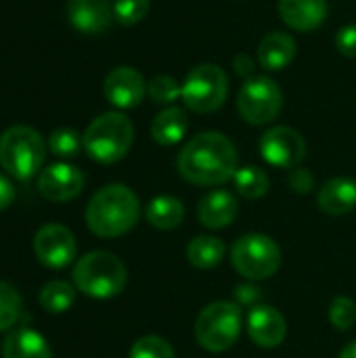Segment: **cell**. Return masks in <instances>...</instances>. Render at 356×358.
<instances>
[{
	"label": "cell",
	"instance_id": "cell-1",
	"mask_svg": "<svg viewBox=\"0 0 356 358\" xmlns=\"http://www.w3.org/2000/svg\"><path fill=\"white\" fill-rule=\"evenodd\" d=\"M237 149L220 132H201L187 141L176 157L178 174L191 185L218 187L233 180L237 168Z\"/></svg>",
	"mask_w": 356,
	"mask_h": 358
},
{
	"label": "cell",
	"instance_id": "cell-2",
	"mask_svg": "<svg viewBox=\"0 0 356 358\" xmlns=\"http://www.w3.org/2000/svg\"><path fill=\"white\" fill-rule=\"evenodd\" d=\"M141 216V203L132 189L113 182L99 189L86 208L88 229L103 239L122 237L134 229Z\"/></svg>",
	"mask_w": 356,
	"mask_h": 358
},
{
	"label": "cell",
	"instance_id": "cell-3",
	"mask_svg": "<svg viewBox=\"0 0 356 358\" xmlns=\"http://www.w3.org/2000/svg\"><path fill=\"white\" fill-rule=\"evenodd\" d=\"M73 285L88 298L109 300L124 292L128 271L124 262L111 252H90L73 266Z\"/></svg>",
	"mask_w": 356,
	"mask_h": 358
},
{
	"label": "cell",
	"instance_id": "cell-4",
	"mask_svg": "<svg viewBox=\"0 0 356 358\" xmlns=\"http://www.w3.org/2000/svg\"><path fill=\"white\" fill-rule=\"evenodd\" d=\"M84 151L99 164H115L126 157L134 143V126L128 115L107 111L94 117L82 134Z\"/></svg>",
	"mask_w": 356,
	"mask_h": 358
},
{
	"label": "cell",
	"instance_id": "cell-5",
	"mask_svg": "<svg viewBox=\"0 0 356 358\" xmlns=\"http://www.w3.org/2000/svg\"><path fill=\"white\" fill-rule=\"evenodd\" d=\"M46 157L42 136L29 126H10L0 136V166L17 180H29Z\"/></svg>",
	"mask_w": 356,
	"mask_h": 358
},
{
	"label": "cell",
	"instance_id": "cell-6",
	"mask_svg": "<svg viewBox=\"0 0 356 358\" xmlns=\"http://www.w3.org/2000/svg\"><path fill=\"white\" fill-rule=\"evenodd\" d=\"M243 325L237 302L218 300L208 304L195 321V340L208 352H227L239 340Z\"/></svg>",
	"mask_w": 356,
	"mask_h": 358
},
{
	"label": "cell",
	"instance_id": "cell-7",
	"mask_svg": "<svg viewBox=\"0 0 356 358\" xmlns=\"http://www.w3.org/2000/svg\"><path fill=\"white\" fill-rule=\"evenodd\" d=\"M229 258H231L233 268L250 281L269 279L277 275L281 266L279 245L275 243V239L262 233H248L239 237L231 245Z\"/></svg>",
	"mask_w": 356,
	"mask_h": 358
},
{
	"label": "cell",
	"instance_id": "cell-8",
	"mask_svg": "<svg viewBox=\"0 0 356 358\" xmlns=\"http://www.w3.org/2000/svg\"><path fill=\"white\" fill-rule=\"evenodd\" d=\"M227 94L229 78L222 67L214 63H199L187 73L180 99L193 113H212L225 105Z\"/></svg>",
	"mask_w": 356,
	"mask_h": 358
},
{
	"label": "cell",
	"instance_id": "cell-9",
	"mask_svg": "<svg viewBox=\"0 0 356 358\" xmlns=\"http://www.w3.org/2000/svg\"><path fill=\"white\" fill-rule=\"evenodd\" d=\"M283 107V92L279 84L266 76L250 78L237 94V111L243 122L252 126H266L275 122Z\"/></svg>",
	"mask_w": 356,
	"mask_h": 358
},
{
	"label": "cell",
	"instance_id": "cell-10",
	"mask_svg": "<svg viewBox=\"0 0 356 358\" xmlns=\"http://www.w3.org/2000/svg\"><path fill=\"white\" fill-rule=\"evenodd\" d=\"M260 153L266 164L294 170L306 157V141L298 130L290 126H275L262 134Z\"/></svg>",
	"mask_w": 356,
	"mask_h": 358
},
{
	"label": "cell",
	"instance_id": "cell-11",
	"mask_svg": "<svg viewBox=\"0 0 356 358\" xmlns=\"http://www.w3.org/2000/svg\"><path fill=\"white\" fill-rule=\"evenodd\" d=\"M78 252L73 233L57 222L44 224L34 237V254L48 268H65Z\"/></svg>",
	"mask_w": 356,
	"mask_h": 358
},
{
	"label": "cell",
	"instance_id": "cell-12",
	"mask_svg": "<svg viewBox=\"0 0 356 358\" xmlns=\"http://www.w3.org/2000/svg\"><path fill=\"white\" fill-rule=\"evenodd\" d=\"M105 99L118 109H134L147 94V82L141 71L128 65L111 69L103 82Z\"/></svg>",
	"mask_w": 356,
	"mask_h": 358
},
{
	"label": "cell",
	"instance_id": "cell-13",
	"mask_svg": "<svg viewBox=\"0 0 356 358\" xmlns=\"http://www.w3.org/2000/svg\"><path fill=\"white\" fill-rule=\"evenodd\" d=\"M84 189V174L71 164H52L38 176V191L48 201H69Z\"/></svg>",
	"mask_w": 356,
	"mask_h": 358
},
{
	"label": "cell",
	"instance_id": "cell-14",
	"mask_svg": "<svg viewBox=\"0 0 356 358\" xmlns=\"http://www.w3.org/2000/svg\"><path fill=\"white\" fill-rule=\"evenodd\" d=\"M248 336L260 348H277L285 342L287 336V321L285 317L266 304L252 306L245 319Z\"/></svg>",
	"mask_w": 356,
	"mask_h": 358
},
{
	"label": "cell",
	"instance_id": "cell-15",
	"mask_svg": "<svg viewBox=\"0 0 356 358\" xmlns=\"http://www.w3.org/2000/svg\"><path fill=\"white\" fill-rule=\"evenodd\" d=\"M67 17L73 29L88 36L107 31L115 19L109 0H67Z\"/></svg>",
	"mask_w": 356,
	"mask_h": 358
},
{
	"label": "cell",
	"instance_id": "cell-16",
	"mask_svg": "<svg viewBox=\"0 0 356 358\" xmlns=\"http://www.w3.org/2000/svg\"><path fill=\"white\" fill-rule=\"evenodd\" d=\"M237 212H239L237 197L225 189H216V191L206 193L197 203L199 222L212 231L229 227L237 218Z\"/></svg>",
	"mask_w": 356,
	"mask_h": 358
},
{
	"label": "cell",
	"instance_id": "cell-17",
	"mask_svg": "<svg viewBox=\"0 0 356 358\" xmlns=\"http://www.w3.org/2000/svg\"><path fill=\"white\" fill-rule=\"evenodd\" d=\"M279 15L296 31H315L327 17L325 0H279Z\"/></svg>",
	"mask_w": 356,
	"mask_h": 358
},
{
	"label": "cell",
	"instance_id": "cell-18",
	"mask_svg": "<svg viewBox=\"0 0 356 358\" xmlns=\"http://www.w3.org/2000/svg\"><path fill=\"white\" fill-rule=\"evenodd\" d=\"M317 206L329 216H344L356 208V180L348 176L329 178L317 193Z\"/></svg>",
	"mask_w": 356,
	"mask_h": 358
},
{
	"label": "cell",
	"instance_id": "cell-19",
	"mask_svg": "<svg viewBox=\"0 0 356 358\" xmlns=\"http://www.w3.org/2000/svg\"><path fill=\"white\" fill-rule=\"evenodd\" d=\"M296 57V40L285 31H271L258 44V63L266 71L287 67Z\"/></svg>",
	"mask_w": 356,
	"mask_h": 358
},
{
	"label": "cell",
	"instance_id": "cell-20",
	"mask_svg": "<svg viewBox=\"0 0 356 358\" xmlns=\"http://www.w3.org/2000/svg\"><path fill=\"white\" fill-rule=\"evenodd\" d=\"M2 358H52L44 336L29 327L10 329L2 344Z\"/></svg>",
	"mask_w": 356,
	"mask_h": 358
},
{
	"label": "cell",
	"instance_id": "cell-21",
	"mask_svg": "<svg viewBox=\"0 0 356 358\" xmlns=\"http://www.w3.org/2000/svg\"><path fill=\"white\" fill-rule=\"evenodd\" d=\"M189 128L187 111L180 107H166L151 122V138L162 147L178 145Z\"/></svg>",
	"mask_w": 356,
	"mask_h": 358
},
{
	"label": "cell",
	"instance_id": "cell-22",
	"mask_svg": "<svg viewBox=\"0 0 356 358\" xmlns=\"http://www.w3.org/2000/svg\"><path fill=\"white\" fill-rule=\"evenodd\" d=\"M145 218L153 229L174 231L185 220V206L174 195H157L145 208Z\"/></svg>",
	"mask_w": 356,
	"mask_h": 358
},
{
	"label": "cell",
	"instance_id": "cell-23",
	"mask_svg": "<svg viewBox=\"0 0 356 358\" xmlns=\"http://www.w3.org/2000/svg\"><path fill=\"white\" fill-rule=\"evenodd\" d=\"M185 254H187V260H189L191 266L201 268V271H208V268L218 266L225 260L227 248L214 235H199V237H195V239L189 241Z\"/></svg>",
	"mask_w": 356,
	"mask_h": 358
},
{
	"label": "cell",
	"instance_id": "cell-24",
	"mask_svg": "<svg viewBox=\"0 0 356 358\" xmlns=\"http://www.w3.org/2000/svg\"><path fill=\"white\" fill-rule=\"evenodd\" d=\"M233 182H235L237 195H241L245 199H260L271 189L269 174L262 168H258V166H243V168H239L235 172V176H233Z\"/></svg>",
	"mask_w": 356,
	"mask_h": 358
},
{
	"label": "cell",
	"instance_id": "cell-25",
	"mask_svg": "<svg viewBox=\"0 0 356 358\" xmlns=\"http://www.w3.org/2000/svg\"><path fill=\"white\" fill-rule=\"evenodd\" d=\"M38 302L46 313H65L76 302V287L67 281H50L40 289Z\"/></svg>",
	"mask_w": 356,
	"mask_h": 358
},
{
	"label": "cell",
	"instance_id": "cell-26",
	"mask_svg": "<svg viewBox=\"0 0 356 358\" xmlns=\"http://www.w3.org/2000/svg\"><path fill=\"white\" fill-rule=\"evenodd\" d=\"M21 296L17 289L4 281H0V331H8L21 319Z\"/></svg>",
	"mask_w": 356,
	"mask_h": 358
},
{
	"label": "cell",
	"instance_id": "cell-27",
	"mask_svg": "<svg viewBox=\"0 0 356 358\" xmlns=\"http://www.w3.org/2000/svg\"><path fill=\"white\" fill-rule=\"evenodd\" d=\"M82 147V136L71 128H57L48 136V149L57 157H76Z\"/></svg>",
	"mask_w": 356,
	"mask_h": 358
},
{
	"label": "cell",
	"instance_id": "cell-28",
	"mask_svg": "<svg viewBox=\"0 0 356 358\" xmlns=\"http://www.w3.org/2000/svg\"><path fill=\"white\" fill-rule=\"evenodd\" d=\"M128 358H176V355L170 342H166L164 338L143 336L132 344Z\"/></svg>",
	"mask_w": 356,
	"mask_h": 358
},
{
	"label": "cell",
	"instance_id": "cell-29",
	"mask_svg": "<svg viewBox=\"0 0 356 358\" xmlns=\"http://www.w3.org/2000/svg\"><path fill=\"white\" fill-rule=\"evenodd\" d=\"M180 92H183V86H178V82L166 73H159L147 82V94L151 96L153 103H159V105L174 103L180 96Z\"/></svg>",
	"mask_w": 356,
	"mask_h": 358
},
{
	"label": "cell",
	"instance_id": "cell-30",
	"mask_svg": "<svg viewBox=\"0 0 356 358\" xmlns=\"http://www.w3.org/2000/svg\"><path fill=\"white\" fill-rule=\"evenodd\" d=\"M151 0H113V17L122 25H136L147 17Z\"/></svg>",
	"mask_w": 356,
	"mask_h": 358
},
{
	"label": "cell",
	"instance_id": "cell-31",
	"mask_svg": "<svg viewBox=\"0 0 356 358\" xmlns=\"http://www.w3.org/2000/svg\"><path fill=\"white\" fill-rule=\"evenodd\" d=\"M329 321L336 329L340 331H348L356 323V302L346 298V296H338L332 300L329 304Z\"/></svg>",
	"mask_w": 356,
	"mask_h": 358
},
{
	"label": "cell",
	"instance_id": "cell-32",
	"mask_svg": "<svg viewBox=\"0 0 356 358\" xmlns=\"http://www.w3.org/2000/svg\"><path fill=\"white\" fill-rule=\"evenodd\" d=\"M290 187L298 195H308L315 189V176H313V172L306 170V168H300V166L294 168L292 174H290Z\"/></svg>",
	"mask_w": 356,
	"mask_h": 358
},
{
	"label": "cell",
	"instance_id": "cell-33",
	"mask_svg": "<svg viewBox=\"0 0 356 358\" xmlns=\"http://www.w3.org/2000/svg\"><path fill=\"white\" fill-rule=\"evenodd\" d=\"M336 48L348 57V59H356V25H344L338 36H336Z\"/></svg>",
	"mask_w": 356,
	"mask_h": 358
},
{
	"label": "cell",
	"instance_id": "cell-34",
	"mask_svg": "<svg viewBox=\"0 0 356 358\" xmlns=\"http://www.w3.org/2000/svg\"><path fill=\"white\" fill-rule=\"evenodd\" d=\"M233 296L239 306H258L262 300V289L254 283H241L233 289Z\"/></svg>",
	"mask_w": 356,
	"mask_h": 358
},
{
	"label": "cell",
	"instance_id": "cell-35",
	"mask_svg": "<svg viewBox=\"0 0 356 358\" xmlns=\"http://www.w3.org/2000/svg\"><path fill=\"white\" fill-rule=\"evenodd\" d=\"M13 199H15V189H13V185H10V180H8L4 174H0V212L6 210V208L13 203Z\"/></svg>",
	"mask_w": 356,
	"mask_h": 358
},
{
	"label": "cell",
	"instance_id": "cell-36",
	"mask_svg": "<svg viewBox=\"0 0 356 358\" xmlns=\"http://www.w3.org/2000/svg\"><path fill=\"white\" fill-rule=\"evenodd\" d=\"M233 63H235V71H237L241 78H245V80L254 78V76H252V73H254V61H252L248 55H237Z\"/></svg>",
	"mask_w": 356,
	"mask_h": 358
},
{
	"label": "cell",
	"instance_id": "cell-37",
	"mask_svg": "<svg viewBox=\"0 0 356 358\" xmlns=\"http://www.w3.org/2000/svg\"><path fill=\"white\" fill-rule=\"evenodd\" d=\"M338 358H356V340L355 342H350L348 346H344Z\"/></svg>",
	"mask_w": 356,
	"mask_h": 358
}]
</instances>
